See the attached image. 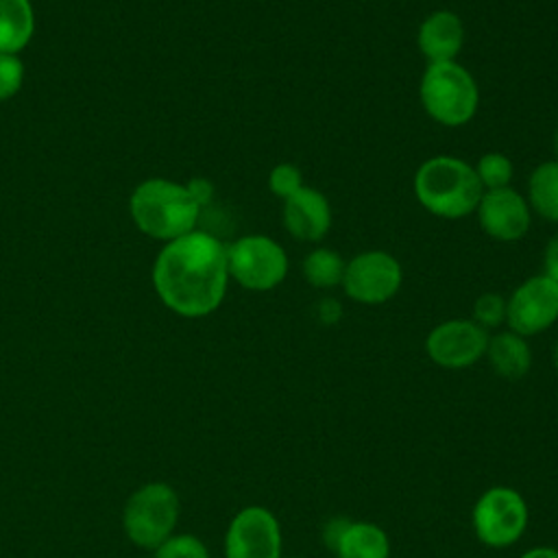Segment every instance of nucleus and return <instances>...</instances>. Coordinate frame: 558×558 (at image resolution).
<instances>
[{
	"instance_id": "obj_1",
	"label": "nucleus",
	"mask_w": 558,
	"mask_h": 558,
	"mask_svg": "<svg viewBox=\"0 0 558 558\" xmlns=\"http://www.w3.org/2000/svg\"><path fill=\"white\" fill-rule=\"evenodd\" d=\"M153 288L159 301L183 318L216 312L227 294V244L209 231L194 229L161 246L153 262Z\"/></svg>"
},
{
	"instance_id": "obj_9",
	"label": "nucleus",
	"mask_w": 558,
	"mask_h": 558,
	"mask_svg": "<svg viewBox=\"0 0 558 558\" xmlns=\"http://www.w3.org/2000/svg\"><path fill=\"white\" fill-rule=\"evenodd\" d=\"M506 325L510 331L530 338L543 333L558 320V283L549 277L532 275L506 299Z\"/></svg>"
},
{
	"instance_id": "obj_27",
	"label": "nucleus",
	"mask_w": 558,
	"mask_h": 558,
	"mask_svg": "<svg viewBox=\"0 0 558 558\" xmlns=\"http://www.w3.org/2000/svg\"><path fill=\"white\" fill-rule=\"evenodd\" d=\"M318 318L323 320V323H327V325H331V323H336L340 316H342V307H340V303L336 301V299H323V301H318Z\"/></svg>"
},
{
	"instance_id": "obj_6",
	"label": "nucleus",
	"mask_w": 558,
	"mask_h": 558,
	"mask_svg": "<svg viewBox=\"0 0 558 558\" xmlns=\"http://www.w3.org/2000/svg\"><path fill=\"white\" fill-rule=\"evenodd\" d=\"M179 521V497L172 486L163 482H150L137 488L122 514L126 536L146 549H157L168 536H172Z\"/></svg>"
},
{
	"instance_id": "obj_20",
	"label": "nucleus",
	"mask_w": 558,
	"mask_h": 558,
	"mask_svg": "<svg viewBox=\"0 0 558 558\" xmlns=\"http://www.w3.org/2000/svg\"><path fill=\"white\" fill-rule=\"evenodd\" d=\"M475 174L482 183L484 190H501V187H510L512 177H514V163L508 155L490 150L484 153L477 163H473Z\"/></svg>"
},
{
	"instance_id": "obj_8",
	"label": "nucleus",
	"mask_w": 558,
	"mask_h": 558,
	"mask_svg": "<svg viewBox=\"0 0 558 558\" xmlns=\"http://www.w3.org/2000/svg\"><path fill=\"white\" fill-rule=\"evenodd\" d=\"M403 283V268L399 259L381 248H371L347 259L342 290L360 305L388 303Z\"/></svg>"
},
{
	"instance_id": "obj_15",
	"label": "nucleus",
	"mask_w": 558,
	"mask_h": 558,
	"mask_svg": "<svg viewBox=\"0 0 558 558\" xmlns=\"http://www.w3.org/2000/svg\"><path fill=\"white\" fill-rule=\"evenodd\" d=\"M327 538L336 558H390L388 534L371 521H342Z\"/></svg>"
},
{
	"instance_id": "obj_18",
	"label": "nucleus",
	"mask_w": 558,
	"mask_h": 558,
	"mask_svg": "<svg viewBox=\"0 0 558 558\" xmlns=\"http://www.w3.org/2000/svg\"><path fill=\"white\" fill-rule=\"evenodd\" d=\"M525 201L538 218L558 222V161H541L527 177Z\"/></svg>"
},
{
	"instance_id": "obj_22",
	"label": "nucleus",
	"mask_w": 558,
	"mask_h": 558,
	"mask_svg": "<svg viewBox=\"0 0 558 558\" xmlns=\"http://www.w3.org/2000/svg\"><path fill=\"white\" fill-rule=\"evenodd\" d=\"M506 299L497 292H484L473 303V320L486 331L506 325Z\"/></svg>"
},
{
	"instance_id": "obj_13",
	"label": "nucleus",
	"mask_w": 558,
	"mask_h": 558,
	"mask_svg": "<svg viewBox=\"0 0 558 558\" xmlns=\"http://www.w3.org/2000/svg\"><path fill=\"white\" fill-rule=\"evenodd\" d=\"M281 222L288 235L296 242H320L333 222V211L327 196L316 187H301L281 205Z\"/></svg>"
},
{
	"instance_id": "obj_12",
	"label": "nucleus",
	"mask_w": 558,
	"mask_h": 558,
	"mask_svg": "<svg viewBox=\"0 0 558 558\" xmlns=\"http://www.w3.org/2000/svg\"><path fill=\"white\" fill-rule=\"evenodd\" d=\"M475 216L482 231L497 242H517L525 238L532 227V209L525 196L512 185L484 190Z\"/></svg>"
},
{
	"instance_id": "obj_2",
	"label": "nucleus",
	"mask_w": 558,
	"mask_h": 558,
	"mask_svg": "<svg viewBox=\"0 0 558 558\" xmlns=\"http://www.w3.org/2000/svg\"><path fill=\"white\" fill-rule=\"evenodd\" d=\"M412 190L425 211L445 220L475 214L484 194L473 163L456 155H434L425 159L414 172Z\"/></svg>"
},
{
	"instance_id": "obj_10",
	"label": "nucleus",
	"mask_w": 558,
	"mask_h": 558,
	"mask_svg": "<svg viewBox=\"0 0 558 558\" xmlns=\"http://www.w3.org/2000/svg\"><path fill=\"white\" fill-rule=\"evenodd\" d=\"M490 333L473 318H449L438 323L425 338L427 357L449 371L469 368L486 355Z\"/></svg>"
},
{
	"instance_id": "obj_7",
	"label": "nucleus",
	"mask_w": 558,
	"mask_h": 558,
	"mask_svg": "<svg viewBox=\"0 0 558 558\" xmlns=\"http://www.w3.org/2000/svg\"><path fill=\"white\" fill-rule=\"evenodd\" d=\"M527 504L510 486H493L473 506V530L480 543L501 549L517 543L527 527Z\"/></svg>"
},
{
	"instance_id": "obj_30",
	"label": "nucleus",
	"mask_w": 558,
	"mask_h": 558,
	"mask_svg": "<svg viewBox=\"0 0 558 558\" xmlns=\"http://www.w3.org/2000/svg\"><path fill=\"white\" fill-rule=\"evenodd\" d=\"M551 357H554V366H556V371H558V342L554 344V355H551Z\"/></svg>"
},
{
	"instance_id": "obj_3",
	"label": "nucleus",
	"mask_w": 558,
	"mask_h": 558,
	"mask_svg": "<svg viewBox=\"0 0 558 558\" xmlns=\"http://www.w3.org/2000/svg\"><path fill=\"white\" fill-rule=\"evenodd\" d=\"M201 211V205L192 198L185 183L163 177L142 181L129 198L133 225L144 235L163 244L194 231Z\"/></svg>"
},
{
	"instance_id": "obj_28",
	"label": "nucleus",
	"mask_w": 558,
	"mask_h": 558,
	"mask_svg": "<svg viewBox=\"0 0 558 558\" xmlns=\"http://www.w3.org/2000/svg\"><path fill=\"white\" fill-rule=\"evenodd\" d=\"M519 558H558V549L556 547H532L527 551H523Z\"/></svg>"
},
{
	"instance_id": "obj_4",
	"label": "nucleus",
	"mask_w": 558,
	"mask_h": 558,
	"mask_svg": "<svg viewBox=\"0 0 558 558\" xmlns=\"http://www.w3.org/2000/svg\"><path fill=\"white\" fill-rule=\"evenodd\" d=\"M418 100L427 118L436 124L456 129L475 118L480 107V85L458 61L427 63L418 83Z\"/></svg>"
},
{
	"instance_id": "obj_26",
	"label": "nucleus",
	"mask_w": 558,
	"mask_h": 558,
	"mask_svg": "<svg viewBox=\"0 0 558 558\" xmlns=\"http://www.w3.org/2000/svg\"><path fill=\"white\" fill-rule=\"evenodd\" d=\"M543 275L558 283V233L549 238L543 251Z\"/></svg>"
},
{
	"instance_id": "obj_14",
	"label": "nucleus",
	"mask_w": 558,
	"mask_h": 558,
	"mask_svg": "<svg viewBox=\"0 0 558 558\" xmlns=\"http://www.w3.org/2000/svg\"><path fill=\"white\" fill-rule=\"evenodd\" d=\"M416 46L427 63L456 61L464 46L462 17L449 9L432 11L418 24Z\"/></svg>"
},
{
	"instance_id": "obj_17",
	"label": "nucleus",
	"mask_w": 558,
	"mask_h": 558,
	"mask_svg": "<svg viewBox=\"0 0 558 558\" xmlns=\"http://www.w3.org/2000/svg\"><path fill=\"white\" fill-rule=\"evenodd\" d=\"M35 35L31 0H0V54H20Z\"/></svg>"
},
{
	"instance_id": "obj_11",
	"label": "nucleus",
	"mask_w": 558,
	"mask_h": 558,
	"mask_svg": "<svg viewBox=\"0 0 558 558\" xmlns=\"http://www.w3.org/2000/svg\"><path fill=\"white\" fill-rule=\"evenodd\" d=\"M225 558H281V525L264 506L242 508L225 534Z\"/></svg>"
},
{
	"instance_id": "obj_23",
	"label": "nucleus",
	"mask_w": 558,
	"mask_h": 558,
	"mask_svg": "<svg viewBox=\"0 0 558 558\" xmlns=\"http://www.w3.org/2000/svg\"><path fill=\"white\" fill-rule=\"evenodd\" d=\"M155 558H209V551L198 536L172 534L155 549Z\"/></svg>"
},
{
	"instance_id": "obj_16",
	"label": "nucleus",
	"mask_w": 558,
	"mask_h": 558,
	"mask_svg": "<svg viewBox=\"0 0 558 558\" xmlns=\"http://www.w3.org/2000/svg\"><path fill=\"white\" fill-rule=\"evenodd\" d=\"M486 357L493 371L506 379H521L532 366V349L527 338L506 329L488 338Z\"/></svg>"
},
{
	"instance_id": "obj_19",
	"label": "nucleus",
	"mask_w": 558,
	"mask_h": 558,
	"mask_svg": "<svg viewBox=\"0 0 558 558\" xmlns=\"http://www.w3.org/2000/svg\"><path fill=\"white\" fill-rule=\"evenodd\" d=\"M347 259L329 246H316L312 248L303 262H301V272L303 279L318 290H333L342 286Z\"/></svg>"
},
{
	"instance_id": "obj_24",
	"label": "nucleus",
	"mask_w": 558,
	"mask_h": 558,
	"mask_svg": "<svg viewBox=\"0 0 558 558\" xmlns=\"http://www.w3.org/2000/svg\"><path fill=\"white\" fill-rule=\"evenodd\" d=\"M24 83V63L20 54H0V102L13 98Z\"/></svg>"
},
{
	"instance_id": "obj_5",
	"label": "nucleus",
	"mask_w": 558,
	"mask_h": 558,
	"mask_svg": "<svg viewBox=\"0 0 558 558\" xmlns=\"http://www.w3.org/2000/svg\"><path fill=\"white\" fill-rule=\"evenodd\" d=\"M229 277L251 292H268L288 277L290 259L286 248L264 233L240 235L227 244Z\"/></svg>"
},
{
	"instance_id": "obj_25",
	"label": "nucleus",
	"mask_w": 558,
	"mask_h": 558,
	"mask_svg": "<svg viewBox=\"0 0 558 558\" xmlns=\"http://www.w3.org/2000/svg\"><path fill=\"white\" fill-rule=\"evenodd\" d=\"M185 187H187V192L192 194V198L201 205V209L211 203L214 192H216V190H214V183H211L209 179H205V177H194V179H190V181L185 183Z\"/></svg>"
},
{
	"instance_id": "obj_29",
	"label": "nucleus",
	"mask_w": 558,
	"mask_h": 558,
	"mask_svg": "<svg viewBox=\"0 0 558 558\" xmlns=\"http://www.w3.org/2000/svg\"><path fill=\"white\" fill-rule=\"evenodd\" d=\"M551 146H554V155H556L554 159L558 161V126L554 129V135H551Z\"/></svg>"
},
{
	"instance_id": "obj_21",
	"label": "nucleus",
	"mask_w": 558,
	"mask_h": 558,
	"mask_svg": "<svg viewBox=\"0 0 558 558\" xmlns=\"http://www.w3.org/2000/svg\"><path fill=\"white\" fill-rule=\"evenodd\" d=\"M301 187H305V179L296 163L281 161L268 174V190L281 201L294 196Z\"/></svg>"
}]
</instances>
